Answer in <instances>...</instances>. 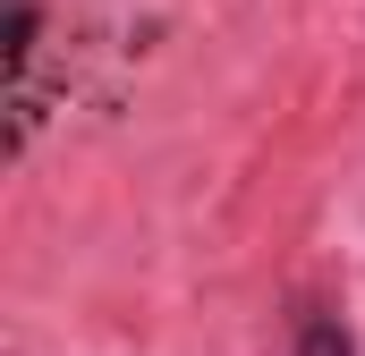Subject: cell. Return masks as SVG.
Segmentation results:
<instances>
[{
	"label": "cell",
	"instance_id": "obj_1",
	"mask_svg": "<svg viewBox=\"0 0 365 356\" xmlns=\"http://www.w3.org/2000/svg\"><path fill=\"white\" fill-rule=\"evenodd\" d=\"M297 356H357V340H349V323H340V314H306Z\"/></svg>",
	"mask_w": 365,
	"mask_h": 356
}]
</instances>
